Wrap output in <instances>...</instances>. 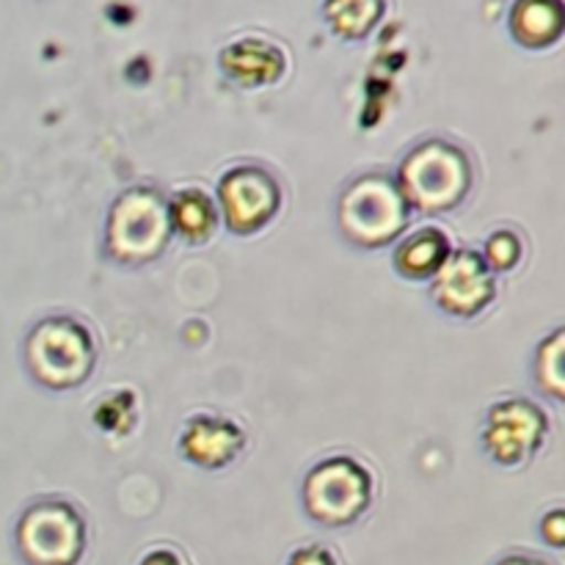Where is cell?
<instances>
[{"instance_id":"6da1fadb","label":"cell","mask_w":565,"mask_h":565,"mask_svg":"<svg viewBox=\"0 0 565 565\" xmlns=\"http://www.w3.org/2000/svg\"><path fill=\"white\" fill-rule=\"evenodd\" d=\"M412 213L441 215L463 204L475 185L472 158L458 143L430 138L403 158L395 177Z\"/></svg>"},{"instance_id":"7a4b0ae2","label":"cell","mask_w":565,"mask_h":565,"mask_svg":"<svg viewBox=\"0 0 565 565\" xmlns=\"http://www.w3.org/2000/svg\"><path fill=\"white\" fill-rule=\"evenodd\" d=\"M174 230L169 196L154 185H132L114 199L105 218V254L119 265H149L163 257Z\"/></svg>"},{"instance_id":"3957f363","label":"cell","mask_w":565,"mask_h":565,"mask_svg":"<svg viewBox=\"0 0 565 565\" xmlns=\"http://www.w3.org/2000/svg\"><path fill=\"white\" fill-rule=\"evenodd\" d=\"M25 362L33 379L50 392L77 390L97 367V340L86 323L70 315L44 318L28 334Z\"/></svg>"},{"instance_id":"277c9868","label":"cell","mask_w":565,"mask_h":565,"mask_svg":"<svg viewBox=\"0 0 565 565\" xmlns=\"http://www.w3.org/2000/svg\"><path fill=\"white\" fill-rule=\"evenodd\" d=\"M340 232L362 248L390 246L412 224V210L397 188L395 177L384 171L359 174L345 185L337 207Z\"/></svg>"},{"instance_id":"5b68a950","label":"cell","mask_w":565,"mask_h":565,"mask_svg":"<svg viewBox=\"0 0 565 565\" xmlns=\"http://www.w3.org/2000/svg\"><path fill=\"white\" fill-rule=\"evenodd\" d=\"M375 500V478L359 458L329 456L301 483V505L323 527H351Z\"/></svg>"},{"instance_id":"8992f818","label":"cell","mask_w":565,"mask_h":565,"mask_svg":"<svg viewBox=\"0 0 565 565\" xmlns=\"http://www.w3.org/2000/svg\"><path fill=\"white\" fill-rule=\"evenodd\" d=\"M14 541L25 565H77L86 555V519L66 500H39L20 516Z\"/></svg>"},{"instance_id":"52a82bcc","label":"cell","mask_w":565,"mask_h":565,"mask_svg":"<svg viewBox=\"0 0 565 565\" xmlns=\"http://www.w3.org/2000/svg\"><path fill=\"white\" fill-rule=\"evenodd\" d=\"M285 191L268 169L254 163L235 166L218 180L215 204L232 235H257L279 215Z\"/></svg>"},{"instance_id":"ba28073f","label":"cell","mask_w":565,"mask_h":565,"mask_svg":"<svg viewBox=\"0 0 565 565\" xmlns=\"http://www.w3.org/2000/svg\"><path fill=\"white\" fill-rule=\"evenodd\" d=\"M550 436V417L530 397H505L494 403L483 423V450L500 467L533 461Z\"/></svg>"},{"instance_id":"9c48e42d","label":"cell","mask_w":565,"mask_h":565,"mask_svg":"<svg viewBox=\"0 0 565 565\" xmlns=\"http://www.w3.org/2000/svg\"><path fill=\"white\" fill-rule=\"evenodd\" d=\"M430 298L441 312L452 318H478L494 303L497 274L480 252L458 248L430 279Z\"/></svg>"},{"instance_id":"30bf717a","label":"cell","mask_w":565,"mask_h":565,"mask_svg":"<svg viewBox=\"0 0 565 565\" xmlns=\"http://www.w3.org/2000/svg\"><path fill=\"white\" fill-rule=\"evenodd\" d=\"M248 436L241 423L221 414H196L185 423L180 452L202 469H224L243 456Z\"/></svg>"},{"instance_id":"8fae6325","label":"cell","mask_w":565,"mask_h":565,"mask_svg":"<svg viewBox=\"0 0 565 565\" xmlns=\"http://www.w3.org/2000/svg\"><path fill=\"white\" fill-rule=\"evenodd\" d=\"M221 70L232 83L243 88L274 86L287 70V55L279 44L259 36H243L226 44L218 58Z\"/></svg>"},{"instance_id":"7c38bea8","label":"cell","mask_w":565,"mask_h":565,"mask_svg":"<svg viewBox=\"0 0 565 565\" xmlns=\"http://www.w3.org/2000/svg\"><path fill=\"white\" fill-rule=\"evenodd\" d=\"M456 248H452L445 230H439V226H423V230L412 232V235H406L397 243L395 254H392V263H395V270L403 279L430 281L439 274V268L447 263V257Z\"/></svg>"},{"instance_id":"4fadbf2b","label":"cell","mask_w":565,"mask_h":565,"mask_svg":"<svg viewBox=\"0 0 565 565\" xmlns=\"http://www.w3.org/2000/svg\"><path fill=\"white\" fill-rule=\"evenodd\" d=\"M565 28L563 0H516L511 9V33L530 50L561 42Z\"/></svg>"},{"instance_id":"5bb4252c","label":"cell","mask_w":565,"mask_h":565,"mask_svg":"<svg viewBox=\"0 0 565 565\" xmlns=\"http://www.w3.org/2000/svg\"><path fill=\"white\" fill-rule=\"evenodd\" d=\"M169 218L174 235L193 246H202V243L213 241L221 215L218 204L210 193H204L202 188H185L169 199Z\"/></svg>"},{"instance_id":"9a60e30c","label":"cell","mask_w":565,"mask_h":565,"mask_svg":"<svg viewBox=\"0 0 565 565\" xmlns=\"http://www.w3.org/2000/svg\"><path fill=\"white\" fill-rule=\"evenodd\" d=\"M386 11V0H323V17L342 39H364L373 33Z\"/></svg>"},{"instance_id":"2e32d148","label":"cell","mask_w":565,"mask_h":565,"mask_svg":"<svg viewBox=\"0 0 565 565\" xmlns=\"http://www.w3.org/2000/svg\"><path fill=\"white\" fill-rule=\"evenodd\" d=\"M563 329H555L539 348V359H535V379L539 386L555 401H563Z\"/></svg>"},{"instance_id":"e0dca14e","label":"cell","mask_w":565,"mask_h":565,"mask_svg":"<svg viewBox=\"0 0 565 565\" xmlns=\"http://www.w3.org/2000/svg\"><path fill=\"white\" fill-rule=\"evenodd\" d=\"M480 254H483V259L489 263V268L494 270V274H508V270H513L522 263V237L513 230H497L491 232Z\"/></svg>"},{"instance_id":"ac0fdd59","label":"cell","mask_w":565,"mask_h":565,"mask_svg":"<svg viewBox=\"0 0 565 565\" xmlns=\"http://www.w3.org/2000/svg\"><path fill=\"white\" fill-rule=\"evenodd\" d=\"M285 565H340L334 552L323 544H307L298 546L296 552H290Z\"/></svg>"},{"instance_id":"d6986e66","label":"cell","mask_w":565,"mask_h":565,"mask_svg":"<svg viewBox=\"0 0 565 565\" xmlns=\"http://www.w3.org/2000/svg\"><path fill=\"white\" fill-rule=\"evenodd\" d=\"M541 533H544L546 544L555 546V550H561L565 544V527H563V511H552L550 516L541 522Z\"/></svg>"},{"instance_id":"ffe728a7","label":"cell","mask_w":565,"mask_h":565,"mask_svg":"<svg viewBox=\"0 0 565 565\" xmlns=\"http://www.w3.org/2000/svg\"><path fill=\"white\" fill-rule=\"evenodd\" d=\"M138 565H188L185 557L180 555V552L169 550V546H158V550L147 552V555L141 557V563Z\"/></svg>"},{"instance_id":"44dd1931","label":"cell","mask_w":565,"mask_h":565,"mask_svg":"<svg viewBox=\"0 0 565 565\" xmlns=\"http://www.w3.org/2000/svg\"><path fill=\"white\" fill-rule=\"evenodd\" d=\"M494 565H552L535 555H505L502 561H497Z\"/></svg>"}]
</instances>
